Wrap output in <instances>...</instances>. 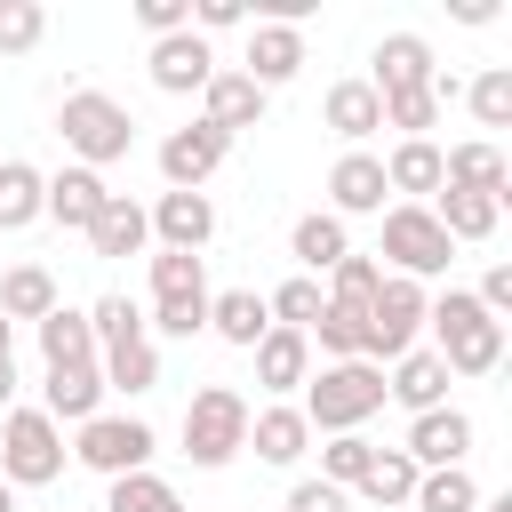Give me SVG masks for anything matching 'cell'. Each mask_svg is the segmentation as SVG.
<instances>
[{
  "instance_id": "1",
  "label": "cell",
  "mask_w": 512,
  "mask_h": 512,
  "mask_svg": "<svg viewBox=\"0 0 512 512\" xmlns=\"http://www.w3.org/2000/svg\"><path fill=\"white\" fill-rule=\"evenodd\" d=\"M424 328H432V352H440L448 376H496L504 368V320H488L472 288L432 296L424 304Z\"/></svg>"
},
{
  "instance_id": "15",
  "label": "cell",
  "mask_w": 512,
  "mask_h": 512,
  "mask_svg": "<svg viewBox=\"0 0 512 512\" xmlns=\"http://www.w3.org/2000/svg\"><path fill=\"white\" fill-rule=\"evenodd\" d=\"M328 216H384V160L376 152H344L328 168Z\"/></svg>"
},
{
  "instance_id": "45",
  "label": "cell",
  "mask_w": 512,
  "mask_h": 512,
  "mask_svg": "<svg viewBox=\"0 0 512 512\" xmlns=\"http://www.w3.org/2000/svg\"><path fill=\"white\" fill-rule=\"evenodd\" d=\"M288 512H352V496L328 488V480H296V488H288Z\"/></svg>"
},
{
  "instance_id": "42",
  "label": "cell",
  "mask_w": 512,
  "mask_h": 512,
  "mask_svg": "<svg viewBox=\"0 0 512 512\" xmlns=\"http://www.w3.org/2000/svg\"><path fill=\"white\" fill-rule=\"evenodd\" d=\"M48 32V8L40 0H0V56H32Z\"/></svg>"
},
{
  "instance_id": "44",
  "label": "cell",
  "mask_w": 512,
  "mask_h": 512,
  "mask_svg": "<svg viewBox=\"0 0 512 512\" xmlns=\"http://www.w3.org/2000/svg\"><path fill=\"white\" fill-rule=\"evenodd\" d=\"M136 24H144L152 40H168V32H192V0H136Z\"/></svg>"
},
{
  "instance_id": "41",
  "label": "cell",
  "mask_w": 512,
  "mask_h": 512,
  "mask_svg": "<svg viewBox=\"0 0 512 512\" xmlns=\"http://www.w3.org/2000/svg\"><path fill=\"white\" fill-rule=\"evenodd\" d=\"M88 328H96V352H112V344H136L144 336V312L128 296H96L88 304Z\"/></svg>"
},
{
  "instance_id": "38",
  "label": "cell",
  "mask_w": 512,
  "mask_h": 512,
  "mask_svg": "<svg viewBox=\"0 0 512 512\" xmlns=\"http://www.w3.org/2000/svg\"><path fill=\"white\" fill-rule=\"evenodd\" d=\"M320 304H328V288H320V280H304V272H296V280H280V288L264 296L272 328H312V320H320Z\"/></svg>"
},
{
  "instance_id": "14",
  "label": "cell",
  "mask_w": 512,
  "mask_h": 512,
  "mask_svg": "<svg viewBox=\"0 0 512 512\" xmlns=\"http://www.w3.org/2000/svg\"><path fill=\"white\" fill-rule=\"evenodd\" d=\"M208 80H216V56H208L200 32H168V40H152V88H160V96H200Z\"/></svg>"
},
{
  "instance_id": "50",
  "label": "cell",
  "mask_w": 512,
  "mask_h": 512,
  "mask_svg": "<svg viewBox=\"0 0 512 512\" xmlns=\"http://www.w3.org/2000/svg\"><path fill=\"white\" fill-rule=\"evenodd\" d=\"M472 512H512V496H480V504H472Z\"/></svg>"
},
{
  "instance_id": "26",
  "label": "cell",
  "mask_w": 512,
  "mask_h": 512,
  "mask_svg": "<svg viewBox=\"0 0 512 512\" xmlns=\"http://www.w3.org/2000/svg\"><path fill=\"white\" fill-rule=\"evenodd\" d=\"M56 312V272L48 264H8V280H0V320L16 328V320H48Z\"/></svg>"
},
{
  "instance_id": "39",
  "label": "cell",
  "mask_w": 512,
  "mask_h": 512,
  "mask_svg": "<svg viewBox=\"0 0 512 512\" xmlns=\"http://www.w3.org/2000/svg\"><path fill=\"white\" fill-rule=\"evenodd\" d=\"M368 464H376V440H360V432H336V440L320 448V480H328V488H344V496L360 488V472H368Z\"/></svg>"
},
{
  "instance_id": "2",
  "label": "cell",
  "mask_w": 512,
  "mask_h": 512,
  "mask_svg": "<svg viewBox=\"0 0 512 512\" xmlns=\"http://www.w3.org/2000/svg\"><path fill=\"white\" fill-rule=\"evenodd\" d=\"M384 408V368L376 360H328L320 376H304V424L312 432H360Z\"/></svg>"
},
{
  "instance_id": "4",
  "label": "cell",
  "mask_w": 512,
  "mask_h": 512,
  "mask_svg": "<svg viewBox=\"0 0 512 512\" xmlns=\"http://www.w3.org/2000/svg\"><path fill=\"white\" fill-rule=\"evenodd\" d=\"M240 448H248V400H240L232 384H200V392L184 400V456H192L200 472H224Z\"/></svg>"
},
{
  "instance_id": "24",
  "label": "cell",
  "mask_w": 512,
  "mask_h": 512,
  "mask_svg": "<svg viewBox=\"0 0 512 512\" xmlns=\"http://www.w3.org/2000/svg\"><path fill=\"white\" fill-rule=\"evenodd\" d=\"M288 248H296V264H304V280H320V272H336V264L352 256V232H344V216H328V208H312V216H296V232H288Z\"/></svg>"
},
{
  "instance_id": "16",
  "label": "cell",
  "mask_w": 512,
  "mask_h": 512,
  "mask_svg": "<svg viewBox=\"0 0 512 512\" xmlns=\"http://www.w3.org/2000/svg\"><path fill=\"white\" fill-rule=\"evenodd\" d=\"M240 72L272 96L280 80H296V72H304V32H296V24H256V32H248V64H240Z\"/></svg>"
},
{
  "instance_id": "43",
  "label": "cell",
  "mask_w": 512,
  "mask_h": 512,
  "mask_svg": "<svg viewBox=\"0 0 512 512\" xmlns=\"http://www.w3.org/2000/svg\"><path fill=\"white\" fill-rule=\"evenodd\" d=\"M464 96H472L480 128H504V120H512V64H488V72H480V80H472Z\"/></svg>"
},
{
  "instance_id": "46",
  "label": "cell",
  "mask_w": 512,
  "mask_h": 512,
  "mask_svg": "<svg viewBox=\"0 0 512 512\" xmlns=\"http://www.w3.org/2000/svg\"><path fill=\"white\" fill-rule=\"evenodd\" d=\"M472 296H480V312H488V320H504V312H512V264H488V280H480Z\"/></svg>"
},
{
  "instance_id": "34",
  "label": "cell",
  "mask_w": 512,
  "mask_h": 512,
  "mask_svg": "<svg viewBox=\"0 0 512 512\" xmlns=\"http://www.w3.org/2000/svg\"><path fill=\"white\" fill-rule=\"evenodd\" d=\"M416 512H472L480 504V480L464 472V464H448V472H416V496H408Z\"/></svg>"
},
{
  "instance_id": "47",
  "label": "cell",
  "mask_w": 512,
  "mask_h": 512,
  "mask_svg": "<svg viewBox=\"0 0 512 512\" xmlns=\"http://www.w3.org/2000/svg\"><path fill=\"white\" fill-rule=\"evenodd\" d=\"M240 16H248L240 0H200V8H192V32L208 40V32H224V24H240Z\"/></svg>"
},
{
  "instance_id": "7",
  "label": "cell",
  "mask_w": 512,
  "mask_h": 512,
  "mask_svg": "<svg viewBox=\"0 0 512 512\" xmlns=\"http://www.w3.org/2000/svg\"><path fill=\"white\" fill-rule=\"evenodd\" d=\"M424 304H432V296H424L416 280H400V272H392V280L368 296V312H360V328H368V352H360V360H376V368H384V360L416 352V336H424Z\"/></svg>"
},
{
  "instance_id": "21",
  "label": "cell",
  "mask_w": 512,
  "mask_h": 512,
  "mask_svg": "<svg viewBox=\"0 0 512 512\" xmlns=\"http://www.w3.org/2000/svg\"><path fill=\"white\" fill-rule=\"evenodd\" d=\"M104 200H112V184H104V176H96V168H80V160H72V168H56V176H48V216H56V224H64V232H88V224H96V208H104Z\"/></svg>"
},
{
  "instance_id": "22",
  "label": "cell",
  "mask_w": 512,
  "mask_h": 512,
  "mask_svg": "<svg viewBox=\"0 0 512 512\" xmlns=\"http://www.w3.org/2000/svg\"><path fill=\"white\" fill-rule=\"evenodd\" d=\"M304 376H312V336H304V328H264V344H256V384H264V392H304Z\"/></svg>"
},
{
  "instance_id": "37",
  "label": "cell",
  "mask_w": 512,
  "mask_h": 512,
  "mask_svg": "<svg viewBox=\"0 0 512 512\" xmlns=\"http://www.w3.org/2000/svg\"><path fill=\"white\" fill-rule=\"evenodd\" d=\"M376 288H384V264H376V256H360V248L328 272V304H344V312H368V296H376Z\"/></svg>"
},
{
  "instance_id": "17",
  "label": "cell",
  "mask_w": 512,
  "mask_h": 512,
  "mask_svg": "<svg viewBox=\"0 0 512 512\" xmlns=\"http://www.w3.org/2000/svg\"><path fill=\"white\" fill-rule=\"evenodd\" d=\"M376 96H400V88H432V40L424 32H384L376 40Z\"/></svg>"
},
{
  "instance_id": "3",
  "label": "cell",
  "mask_w": 512,
  "mask_h": 512,
  "mask_svg": "<svg viewBox=\"0 0 512 512\" xmlns=\"http://www.w3.org/2000/svg\"><path fill=\"white\" fill-rule=\"evenodd\" d=\"M56 136H64V152L80 160V168H112V160H128V144H136V120H128V104H112L104 88H72L64 104H56Z\"/></svg>"
},
{
  "instance_id": "31",
  "label": "cell",
  "mask_w": 512,
  "mask_h": 512,
  "mask_svg": "<svg viewBox=\"0 0 512 512\" xmlns=\"http://www.w3.org/2000/svg\"><path fill=\"white\" fill-rule=\"evenodd\" d=\"M440 184H464V192H504V152L496 144H448L440 152Z\"/></svg>"
},
{
  "instance_id": "10",
  "label": "cell",
  "mask_w": 512,
  "mask_h": 512,
  "mask_svg": "<svg viewBox=\"0 0 512 512\" xmlns=\"http://www.w3.org/2000/svg\"><path fill=\"white\" fill-rule=\"evenodd\" d=\"M224 152H232V136H216L208 120L168 128V136H160V176H168V192H200V184L224 168Z\"/></svg>"
},
{
  "instance_id": "12",
  "label": "cell",
  "mask_w": 512,
  "mask_h": 512,
  "mask_svg": "<svg viewBox=\"0 0 512 512\" xmlns=\"http://www.w3.org/2000/svg\"><path fill=\"white\" fill-rule=\"evenodd\" d=\"M144 224H152V240L176 248V256H200V248L216 240V208H208V192H160V200L144 208Z\"/></svg>"
},
{
  "instance_id": "9",
  "label": "cell",
  "mask_w": 512,
  "mask_h": 512,
  "mask_svg": "<svg viewBox=\"0 0 512 512\" xmlns=\"http://www.w3.org/2000/svg\"><path fill=\"white\" fill-rule=\"evenodd\" d=\"M384 256L400 264V280H432V272H448L456 264V240L432 224V208H408V200H392L384 208Z\"/></svg>"
},
{
  "instance_id": "29",
  "label": "cell",
  "mask_w": 512,
  "mask_h": 512,
  "mask_svg": "<svg viewBox=\"0 0 512 512\" xmlns=\"http://www.w3.org/2000/svg\"><path fill=\"white\" fill-rule=\"evenodd\" d=\"M144 240H152V224H144V208H136L128 192H112V200L96 208V224H88V248H96V256H136Z\"/></svg>"
},
{
  "instance_id": "40",
  "label": "cell",
  "mask_w": 512,
  "mask_h": 512,
  "mask_svg": "<svg viewBox=\"0 0 512 512\" xmlns=\"http://www.w3.org/2000/svg\"><path fill=\"white\" fill-rule=\"evenodd\" d=\"M304 336H320L328 360H360V352H368V328H360V312H344V304H320V320H312Z\"/></svg>"
},
{
  "instance_id": "33",
  "label": "cell",
  "mask_w": 512,
  "mask_h": 512,
  "mask_svg": "<svg viewBox=\"0 0 512 512\" xmlns=\"http://www.w3.org/2000/svg\"><path fill=\"white\" fill-rule=\"evenodd\" d=\"M40 360H48V368H64V360H96V328H88V312L56 304V312L40 320Z\"/></svg>"
},
{
  "instance_id": "32",
  "label": "cell",
  "mask_w": 512,
  "mask_h": 512,
  "mask_svg": "<svg viewBox=\"0 0 512 512\" xmlns=\"http://www.w3.org/2000/svg\"><path fill=\"white\" fill-rule=\"evenodd\" d=\"M96 368H104V392H152L160 384V352H152V336H136V344H112V352H96Z\"/></svg>"
},
{
  "instance_id": "5",
  "label": "cell",
  "mask_w": 512,
  "mask_h": 512,
  "mask_svg": "<svg viewBox=\"0 0 512 512\" xmlns=\"http://www.w3.org/2000/svg\"><path fill=\"white\" fill-rule=\"evenodd\" d=\"M64 424L56 416H40V408H8L0 416V480L8 488H48V480H64Z\"/></svg>"
},
{
  "instance_id": "11",
  "label": "cell",
  "mask_w": 512,
  "mask_h": 512,
  "mask_svg": "<svg viewBox=\"0 0 512 512\" xmlns=\"http://www.w3.org/2000/svg\"><path fill=\"white\" fill-rule=\"evenodd\" d=\"M400 456H408L416 472H448V464H464V456H472V416H464V408H424V416L408 424Z\"/></svg>"
},
{
  "instance_id": "13",
  "label": "cell",
  "mask_w": 512,
  "mask_h": 512,
  "mask_svg": "<svg viewBox=\"0 0 512 512\" xmlns=\"http://www.w3.org/2000/svg\"><path fill=\"white\" fill-rule=\"evenodd\" d=\"M40 416H56V424H88V416H104V368H96V360H64V368H48V376H40Z\"/></svg>"
},
{
  "instance_id": "49",
  "label": "cell",
  "mask_w": 512,
  "mask_h": 512,
  "mask_svg": "<svg viewBox=\"0 0 512 512\" xmlns=\"http://www.w3.org/2000/svg\"><path fill=\"white\" fill-rule=\"evenodd\" d=\"M16 400V352H0V408Z\"/></svg>"
},
{
  "instance_id": "20",
  "label": "cell",
  "mask_w": 512,
  "mask_h": 512,
  "mask_svg": "<svg viewBox=\"0 0 512 512\" xmlns=\"http://www.w3.org/2000/svg\"><path fill=\"white\" fill-rule=\"evenodd\" d=\"M384 400H400L408 416H424V408H448V368H440V352H400L392 360V376H384Z\"/></svg>"
},
{
  "instance_id": "36",
  "label": "cell",
  "mask_w": 512,
  "mask_h": 512,
  "mask_svg": "<svg viewBox=\"0 0 512 512\" xmlns=\"http://www.w3.org/2000/svg\"><path fill=\"white\" fill-rule=\"evenodd\" d=\"M104 512H184V496L160 480V472H128L104 488Z\"/></svg>"
},
{
  "instance_id": "27",
  "label": "cell",
  "mask_w": 512,
  "mask_h": 512,
  "mask_svg": "<svg viewBox=\"0 0 512 512\" xmlns=\"http://www.w3.org/2000/svg\"><path fill=\"white\" fill-rule=\"evenodd\" d=\"M208 328H216L224 344L256 352V344H264V328H272V312H264V296H256V288H224V296H208Z\"/></svg>"
},
{
  "instance_id": "30",
  "label": "cell",
  "mask_w": 512,
  "mask_h": 512,
  "mask_svg": "<svg viewBox=\"0 0 512 512\" xmlns=\"http://www.w3.org/2000/svg\"><path fill=\"white\" fill-rule=\"evenodd\" d=\"M320 112H328V128H336L344 144H360V136H376V128H384V104H376V88H368V80H336Z\"/></svg>"
},
{
  "instance_id": "19",
  "label": "cell",
  "mask_w": 512,
  "mask_h": 512,
  "mask_svg": "<svg viewBox=\"0 0 512 512\" xmlns=\"http://www.w3.org/2000/svg\"><path fill=\"white\" fill-rule=\"evenodd\" d=\"M424 208H432V224H440L448 240H488V232H496V216H504V192H464V184H440Z\"/></svg>"
},
{
  "instance_id": "6",
  "label": "cell",
  "mask_w": 512,
  "mask_h": 512,
  "mask_svg": "<svg viewBox=\"0 0 512 512\" xmlns=\"http://www.w3.org/2000/svg\"><path fill=\"white\" fill-rule=\"evenodd\" d=\"M152 328L160 336H200L208 328V272H200V256H176V248L152 256Z\"/></svg>"
},
{
  "instance_id": "18",
  "label": "cell",
  "mask_w": 512,
  "mask_h": 512,
  "mask_svg": "<svg viewBox=\"0 0 512 512\" xmlns=\"http://www.w3.org/2000/svg\"><path fill=\"white\" fill-rule=\"evenodd\" d=\"M200 120H208L216 136H240V128L264 120V88H256L248 72H216V80L200 88Z\"/></svg>"
},
{
  "instance_id": "52",
  "label": "cell",
  "mask_w": 512,
  "mask_h": 512,
  "mask_svg": "<svg viewBox=\"0 0 512 512\" xmlns=\"http://www.w3.org/2000/svg\"><path fill=\"white\" fill-rule=\"evenodd\" d=\"M0 352H8V320H0Z\"/></svg>"
},
{
  "instance_id": "28",
  "label": "cell",
  "mask_w": 512,
  "mask_h": 512,
  "mask_svg": "<svg viewBox=\"0 0 512 512\" xmlns=\"http://www.w3.org/2000/svg\"><path fill=\"white\" fill-rule=\"evenodd\" d=\"M48 216V176L32 160H0V232H24Z\"/></svg>"
},
{
  "instance_id": "25",
  "label": "cell",
  "mask_w": 512,
  "mask_h": 512,
  "mask_svg": "<svg viewBox=\"0 0 512 512\" xmlns=\"http://www.w3.org/2000/svg\"><path fill=\"white\" fill-rule=\"evenodd\" d=\"M248 448H256L264 464H296V456L312 448L304 408H248Z\"/></svg>"
},
{
  "instance_id": "51",
  "label": "cell",
  "mask_w": 512,
  "mask_h": 512,
  "mask_svg": "<svg viewBox=\"0 0 512 512\" xmlns=\"http://www.w3.org/2000/svg\"><path fill=\"white\" fill-rule=\"evenodd\" d=\"M0 512H16V488H8V480H0Z\"/></svg>"
},
{
  "instance_id": "48",
  "label": "cell",
  "mask_w": 512,
  "mask_h": 512,
  "mask_svg": "<svg viewBox=\"0 0 512 512\" xmlns=\"http://www.w3.org/2000/svg\"><path fill=\"white\" fill-rule=\"evenodd\" d=\"M448 16H456V24H488V16H496V0H448Z\"/></svg>"
},
{
  "instance_id": "8",
  "label": "cell",
  "mask_w": 512,
  "mask_h": 512,
  "mask_svg": "<svg viewBox=\"0 0 512 512\" xmlns=\"http://www.w3.org/2000/svg\"><path fill=\"white\" fill-rule=\"evenodd\" d=\"M80 440H72V456L88 464V472H104V480H128V472H152V424L144 416H88V424H72Z\"/></svg>"
},
{
  "instance_id": "23",
  "label": "cell",
  "mask_w": 512,
  "mask_h": 512,
  "mask_svg": "<svg viewBox=\"0 0 512 512\" xmlns=\"http://www.w3.org/2000/svg\"><path fill=\"white\" fill-rule=\"evenodd\" d=\"M384 192H400L408 208H424V200L440 192V144H432V136L392 144V152H384Z\"/></svg>"
},
{
  "instance_id": "35",
  "label": "cell",
  "mask_w": 512,
  "mask_h": 512,
  "mask_svg": "<svg viewBox=\"0 0 512 512\" xmlns=\"http://www.w3.org/2000/svg\"><path fill=\"white\" fill-rule=\"evenodd\" d=\"M360 496H368V504H384V512H392V504H408V496H416V464H408L400 448H376V464L360 472Z\"/></svg>"
}]
</instances>
